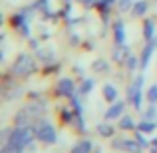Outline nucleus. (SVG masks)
<instances>
[{
    "label": "nucleus",
    "instance_id": "b1692460",
    "mask_svg": "<svg viewBox=\"0 0 157 153\" xmlns=\"http://www.w3.org/2000/svg\"><path fill=\"white\" fill-rule=\"evenodd\" d=\"M135 66H137L135 58H127V70H135Z\"/></svg>",
    "mask_w": 157,
    "mask_h": 153
},
{
    "label": "nucleus",
    "instance_id": "ddd939ff",
    "mask_svg": "<svg viewBox=\"0 0 157 153\" xmlns=\"http://www.w3.org/2000/svg\"><path fill=\"white\" fill-rule=\"evenodd\" d=\"M90 149H92V143L90 141H80L78 145H74L72 153H90Z\"/></svg>",
    "mask_w": 157,
    "mask_h": 153
},
{
    "label": "nucleus",
    "instance_id": "aec40b11",
    "mask_svg": "<svg viewBox=\"0 0 157 153\" xmlns=\"http://www.w3.org/2000/svg\"><path fill=\"white\" fill-rule=\"evenodd\" d=\"M105 66H107L105 62H98V64H94V70H98V72H105V70H107Z\"/></svg>",
    "mask_w": 157,
    "mask_h": 153
},
{
    "label": "nucleus",
    "instance_id": "4468645a",
    "mask_svg": "<svg viewBox=\"0 0 157 153\" xmlns=\"http://www.w3.org/2000/svg\"><path fill=\"white\" fill-rule=\"evenodd\" d=\"M145 10H147V2H135V6H133V10H131V14L133 16H141V14H145Z\"/></svg>",
    "mask_w": 157,
    "mask_h": 153
},
{
    "label": "nucleus",
    "instance_id": "423d86ee",
    "mask_svg": "<svg viewBox=\"0 0 157 153\" xmlns=\"http://www.w3.org/2000/svg\"><path fill=\"white\" fill-rule=\"evenodd\" d=\"M123 149H127L129 153H141L143 147H141V143H139L137 139H135V141L133 139H123Z\"/></svg>",
    "mask_w": 157,
    "mask_h": 153
},
{
    "label": "nucleus",
    "instance_id": "a878e982",
    "mask_svg": "<svg viewBox=\"0 0 157 153\" xmlns=\"http://www.w3.org/2000/svg\"><path fill=\"white\" fill-rule=\"evenodd\" d=\"M113 2H115V0H101L100 4H101V6L105 8V6H111V4H113Z\"/></svg>",
    "mask_w": 157,
    "mask_h": 153
},
{
    "label": "nucleus",
    "instance_id": "7ed1b4c3",
    "mask_svg": "<svg viewBox=\"0 0 157 153\" xmlns=\"http://www.w3.org/2000/svg\"><path fill=\"white\" fill-rule=\"evenodd\" d=\"M141 84H143V76H137V80L133 82V84L129 86V90H127V98L131 100L135 107H141Z\"/></svg>",
    "mask_w": 157,
    "mask_h": 153
},
{
    "label": "nucleus",
    "instance_id": "4be33fe9",
    "mask_svg": "<svg viewBox=\"0 0 157 153\" xmlns=\"http://www.w3.org/2000/svg\"><path fill=\"white\" fill-rule=\"evenodd\" d=\"M135 139H137V141H139V143H141V147H149V143H147V141H145V137H143V135H141V133H137V135H135Z\"/></svg>",
    "mask_w": 157,
    "mask_h": 153
},
{
    "label": "nucleus",
    "instance_id": "5701e85b",
    "mask_svg": "<svg viewBox=\"0 0 157 153\" xmlns=\"http://www.w3.org/2000/svg\"><path fill=\"white\" fill-rule=\"evenodd\" d=\"M129 6H131V0H119V8L121 10H127Z\"/></svg>",
    "mask_w": 157,
    "mask_h": 153
},
{
    "label": "nucleus",
    "instance_id": "0eeeda50",
    "mask_svg": "<svg viewBox=\"0 0 157 153\" xmlns=\"http://www.w3.org/2000/svg\"><path fill=\"white\" fill-rule=\"evenodd\" d=\"M58 90H60V94H64V96H72V94H74V84H72V80H60Z\"/></svg>",
    "mask_w": 157,
    "mask_h": 153
},
{
    "label": "nucleus",
    "instance_id": "bb28decb",
    "mask_svg": "<svg viewBox=\"0 0 157 153\" xmlns=\"http://www.w3.org/2000/svg\"><path fill=\"white\" fill-rule=\"evenodd\" d=\"M151 153H157V139L151 141Z\"/></svg>",
    "mask_w": 157,
    "mask_h": 153
},
{
    "label": "nucleus",
    "instance_id": "393cba45",
    "mask_svg": "<svg viewBox=\"0 0 157 153\" xmlns=\"http://www.w3.org/2000/svg\"><path fill=\"white\" fill-rule=\"evenodd\" d=\"M90 90H92V82H84V86H82V92H90Z\"/></svg>",
    "mask_w": 157,
    "mask_h": 153
},
{
    "label": "nucleus",
    "instance_id": "f257e3e1",
    "mask_svg": "<svg viewBox=\"0 0 157 153\" xmlns=\"http://www.w3.org/2000/svg\"><path fill=\"white\" fill-rule=\"evenodd\" d=\"M32 70H34V60L28 54H20L12 66V74H16V76H28Z\"/></svg>",
    "mask_w": 157,
    "mask_h": 153
},
{
    "label": "nucleus",
    "instance_id": "1a4fd4ad",
    "mask_svg": "<svg viewBox=\"0 0 157 153\" xmlns=\"http://www.w3.org/2000/svg\"><path fill=\"white\" fill-rule=\"evenodd\" d=\"M153 30H155L153 20H145V26H143V38H145L147 42H151V40H153Z\"/></svg>",
    "mask_w": 157,
    "mask_h": 153
},
{
    "label": "nucleus",
    "instance_id": "f8f14e48",
    "mask_svg": "<svg viewBox=\"0 0 157 153\" xmlns=\"http://www.w3.org/2000/svg\"><path fill=\"white\" fill-rule=\"evenodd\" d=\"M113 30H115V42L123 44V40H125V34H123V22H115Z\"/></svg>",
    "mask_w": 157,
    "mask_h": 153
},
{
    "label": "nucleus",
    "instance_id": "2eb2a0df",
    "mask_svg": "<svg viewBox=\"0 0 157 153\" xmlns=\"http://www.w3.org/2000/svg\"><path fill=\"white\" fill-rule=\"evenodd\" d=\"M28 109H30L32 115H34V113H42V111L46 109V103H44V101H36V103H32Z\"/></svg>",
    "mask_w": 157,
    "mask_h": 153
},
{
    "label": "nucleus",
    "instance_id": "6e6552de",
    "mask_svg": "<svg viewBox=\"0 0 157 153\" xmlns=\"http://www.w3.org/2000/svg\"><path fill=\"white\" fill-rule=\"evenodd\" d=\"M129 58V48L121 46V44H117V48H115V54H113V60L115 62H121V60H127Z\"/></svg>",
    "mask_w": 157,
    "mask_h": 153
},
{
    "label": "nucleus",
    "instance_id": "9b49d317",
    "mask_svg": "<svg viewBox=\"0 0 157 153\" xmlns=\"http://www.w3.org/2000/svg\"><path fill=\"white\" fill-rule=\"evenodd\" d=\"M32 123V115H28L26 111H20L18 117H16V125H22V127H28Z\"/></svg>",
    "mask_w": 157,
    "mask_h": 153
},
{
    "label": "nucleus",
    "instance_id": "f03ea898",
    "mask_svg": "<svg viewBox=\"0 0 157 153\" xmlns=\"http://www.w3.org/2000/svg\"><path fill=\"white\" fill-rule=\"evenodd\" d=\"M34 131H36V137H38L40 141H44V143H54L56 141V131H54V127L48 121H40Z\"/></svg>",
    "mask_w": 157,
    "mask_h": 153
},
{
    "label": "nucleus",
    "instance_id": "39448f33",
    "mask_svg": "<svg viewBox=\"0 0 157 153\" xmlns=\"http://www.w3.org/2000/svg\"><path fill=\"white\" fill-rule=\"evenodd\" d=\"M157 46V40H151L149 44H147V48L143 50L141 54V68L145 70V66H147V62H149V58H151V54H153V48Z\"/></svg>",
    "mask_w": 157,
    "mask_h": 153
},
{
    "label": "nucleus",
    "instance_id": "cd10ccee",
    "mask_svg": "<svg viewBox=\"0 0 157 153\" xmlns=\"http://www.w3.org/2000/svg\"><path fill=\"white\" fill-rule=\"evenodd\" d=\"M96 153H101V151H96Z\"/></svg>",
    "mask_w": 157,
    "mask_h": 153
},
{
    "label": "nucleus",
    "instance_id": "6ab92c4d",
    "mask_svg": "<svg viewBox=\"0 0 157 153\" xmlns=\"http://www.w3.org/2000/svg\"><path fill=\"white\" fill-rule=\"evenodd\" d=\"M139 129H141V131H145V133H149V131H153V129H155V125H153L151 121H141Z\"/></svg>",
    "mask_w": 157,
    "mask_h": 153
},
{
    "label": "nucleus",
    "instance_id": "9d476101",
    "mask_svg": "<svg viewBox=\"0 0 157 153\" xmlns=\"http://www.w3.org/2000/svg\"><path fill=\"white\" fill-rule=\"evenodd\" d=\"M104 96H105L107 101H115V100H117V90H115L113 86L105 84V86H104Z\"/></svg>",
    "mask_w": 157,
    "mask_h": 153
},
{
    "label": "nucleus",
    "instance_id": "f3484780",
    "mask_svg": "<svg viewBox=\"0 0 157 153\" xmlns=\"http://www.w3.org/2000/svg\"><path fill=\"white\" fill-rule=\"evenodd\" d=\"M119 125H121V129H133L135 123H133V119H131V117H123L121 121H119Z\"/></svg>",
    "mask_w": 157,
    "mask_h": 153
},
{
    "label": "nucleus",
    "instance_id": "20e7f679",
    "mask_svg": "<svg viewBox=\"0 0 157 153\" xmlns=\"http://www.w3.org/2000/svg\"><path fill=\"white\" fill-rule=\"evenodd\" d=\"M123 107H125V103L123 101H113V105H109V109L105 111V117L107 119H113V117H119L123 111Z\"/></svg>",
    "mask_w": 157,
    "mask_h": 153
},
{
    "label": "nucleus",
    "instance_id": "412c9836",
    "mask_svg": "<svg viewBox=\"0 0 157 153\" xmlns=\"http://www.w3.org/2000/svg\"><path fill=\"white\" fill-rule=\"evenodd\" d=\"M143 117H145V119H155V107H149V109L145 111Z\"/></svg>",
    "mask_w": 157,
    "mask_h": 153
},
{
    "label": "nucleus",
    "instance_id": "dca6fc26",
    "mask_svg": "<svg viewBox=\"0 0 157 153\" xmlns=\"http://www.w3.org/2000/svg\"><path fill=\"white\" fill-rule=\"evenodd\" d=\"M98 131H100V135H104V137H109V135L113 133V127H109L107 123H101V125H98Z\"/></svg>",
    "mask_w": 157,
    "mask_h": 153
},
{
    "label": "nucleus",
    "instance_id": "a211bd4d",
    "mask_svg": "<svg viewBox=\"0 0 157 153\" xmlns=\"http://www.w3.org/2000/svg\"><path fill=\"white\" fill-rule=\"evenodd\" d=\"M147 98H149L151 103H157V86H151L149 92H147Z\"/></svg>",
    "mask_w": 157,
    "mask_h": 153
}]
</instances>
